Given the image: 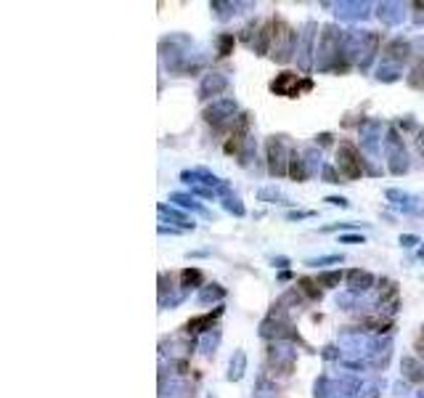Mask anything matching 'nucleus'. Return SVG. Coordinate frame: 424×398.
I'll return each instance as SVG.
<instances>
[{"label":"nucleus","instance_id":"1","mask_svg":"<svg viewBox=\"0 0 424 398\" xmlns=\"http://www.w3.org/2000/svg\"><path fill=\"white\" fill-rule=\"evenodd\" d=\"M339 168L345 170V175H350V178H358L361 175V159H358V151L352 149L350 144H345L342 149H339Z\"/></svg>","mask_w":424,"mask_h":398}]
</instances>
